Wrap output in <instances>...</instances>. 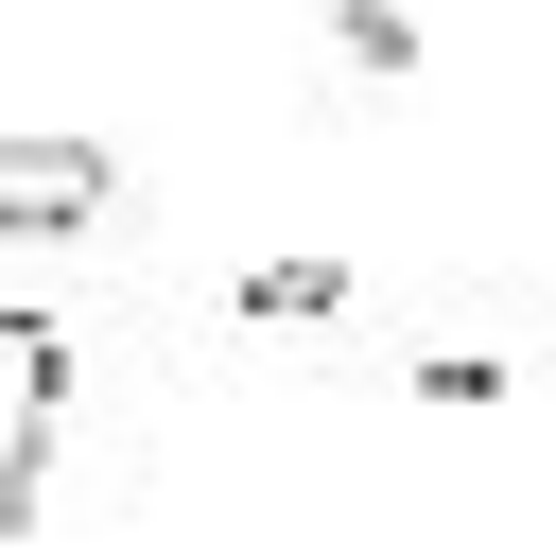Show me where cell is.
<instances>
[{
  "mask_svg": "<svg viewBox=\"0 0 556 556\" xmlns=\"http://www.w3.org/2000/svg\"><path fill=\"white\" fill-rule=\"evenodd\" d=\"M52 417H70V330H52V313H0V556H17V521H35Z\"/></svg>",
  "mask_w": 556,
  "mask_h": 556,
  "instance_id": "1",
  "label": "cell"
},
{
  "mask_svg": "<svg viewBox=\"0 0 556 556\" xmlns=\"http://www.w3.org/2000/svg\"><path fill=\"white\" fill-rule=\"evenodd\" d=\"M104 208H122L104 139H0V226H104Z\"/></svg>",
  "mask_w": 556,
  "mask_h": 556,
  "instance_id": "2",
  "label": "cell"
},
{
  "mask_svg": "<svg viewBox=\"0 0 556 556\" xmlns=\"http://www.w3.org/2000/svg\"><path fill=\"white\" fill-rule=\"evenodd\" d=\"M243 313H261V330H330V313H348V278H330V261H261V278H243Z\"/></svg>",
  "mask_w": 556,
  "mask_h": 556,
  "instance_id": "3",
  "label": "cell"
},
{
  "mask_svg": "<svg viewBox=\"0 0 556 556\" xmlns=\"http://www.w3.org/2000/svg\"><path fill=\"white\" fill-rule=\"evenodd\" d=\"M330 35H348V70H417V0H330Z\"/></svg>",
  "mask_w": 556,
  "mask_h": 556,
  "instance_id": "4",
  "label": "cell"
}]
</instances>
